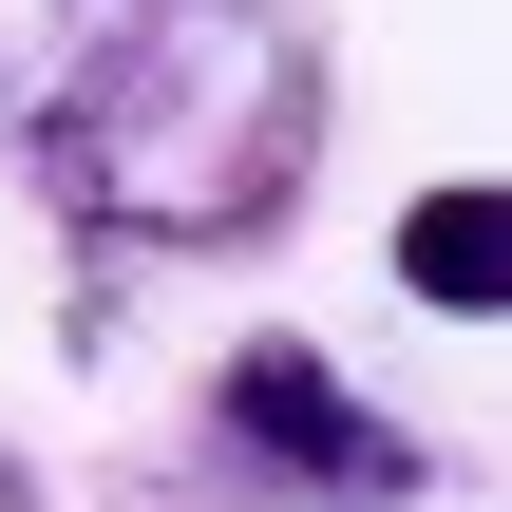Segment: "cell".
<instances>
[{"mask_svg":"<svg viewBox=\"0 0 512 512\" xmlns=\"http://www.w3.org/2000/svg\"><path fill=\"white\" fill-rule=\"evenodd\" d=\"M38 171L114 247H266L323 171V57L285 0H114L38 114Z\"/></svg>","mask_w":512,"mask_h":512,"instance_id":"1","label":"cell"},{"mask_svg":"<svg viewBox=\"0 0 512 512\" xmlns=\"http://www.w3.org/2000/svg\"><path fill=\"white\" fill-rule=\"evenodd\" d=\"M399 285L456 304V323H494V304H512V190H494V171H456V190L399 209Z\"/></svg>","mask_w":512,"mask_h":512,"instance_id":"3","label":"cell"},{"mask_svg":"<svg viewBox=\"0 0 512 512\" xmlns=\"http://www.w3.org/2000/svg\"><path fill=\"white\" fill-rule=\"evenodd\" d=\"M209 494H247V512H418L437 494V456L399 437V418H361V380L323 361V342H228L209 361Z\"/></svg>","mask_w":512,"mask_h":512,"instance_id":"2","label":"cell"}]
</instances>
